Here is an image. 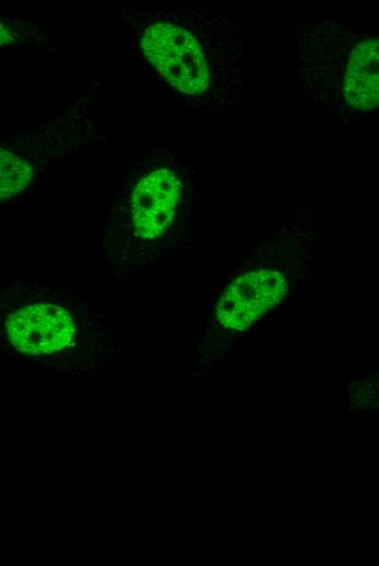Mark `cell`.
Listing matches in <instances>:
<instances>
[{"instance_id": "obj_4", "label": "cell", "mask_w": 379, "mask_h": 566, "mask_svg": "<svg viewBox=\"0 0 379 566\" xmlns=\"http://www.w3.org/2000/svg\"><path fill=\"white\" fill-rule=\"evenodd\" d=\"M184 184L171 168H158L142 177L132 193L131 217L139 241H156L176 220Z\"/></svg>"}, {"instance_id": "obj_1", "label": "cell", "mask_w": 379, "mask_h": 566, "mask_svg": "<svg viewBox=\"0 0 379 566\" xmlns=\"http://www.w3.org/2000/svg\"><path fill=\"white\" fill-rule=\"evenodd\" d=\"M144 56L184 106L221 113L244 94V49L234 23L205 10H152Z\"/></svg>"}, {"instance_id": "obj_2", "label": "cell", "mask_w": 379, "mask_h": 566, "mask_svg": "<svg viewBox=\"0 0 379 566\" xmlns=\"http://www.w3.org/2000/svg\"><path fill=\"white\" fill-rule=\"evenodd\" d=\"M350 26V20L314 19L293 37L303 96L345 124L379 108V37Z\"/></svg>"}, {"instance_id": "obj_3", "label": "cell", "mask_w": 379, "mask_h": 566, "mask_svg": "<svg viewBox=\"0 0 379 566\" xmlns=\"http://www.w3.org/2000/svg\"><path fill=\"white\" fill-rule=\"evenodd\" d=\"M4 328L10 344L32 357L62 352L76 334L73 316L54 303L23 305L8 316Z\"/></svg>"}, {"instance_id": "obj_6", "label": "cell", "mask_w": 379, "mask_h": 566, "mask_svg": "<svg viewBox=\"0 0 379 566\" xmlns=\"http://www.w3.org/2000/svg\"><path fill=\"white\" fill-rule=\"evenodd\" d=\"M1 199L20 194L30 182L33 170L23 158L1 148L0 150Z\"/></svg>"}, {"instance_id": "obj_5", "label": "cell", "mask_w": 379, "mask_h": 566, "mask_svg": "<svg viewBox=\"0 0 379 566\" xmlns=\"http://www.w3.org/2000/svg\"><path fill=\"white\" fill-rule=\"evenodd\" d=\"M288 292L285 278L274 270H258L234 280L217 306V320L231 330H244L277 306Z\"/></svg>"}]
</instances>
